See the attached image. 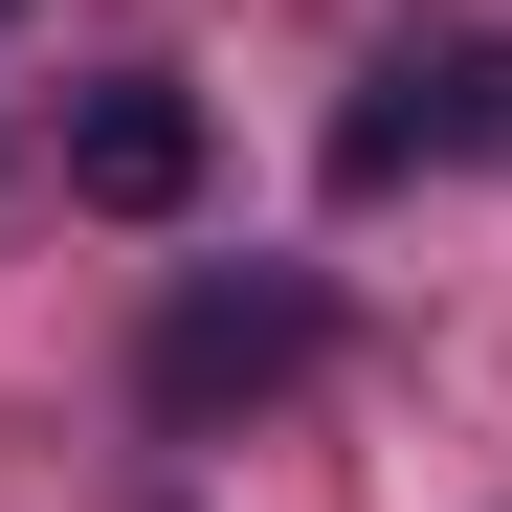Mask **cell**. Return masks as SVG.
<instances>
[{
	"label": "cell",
	"mask_w": 512,
	"mask_h": 512,
	"mask_svg": "<svg viewBox=\"0 0 512 512\" xmlns=\"http://www.w3.org/2000/svg\"><path fill=\"white\" fill-rule=\"evenodd\" d=\"M423 156H512V45H379L334 112V201H401Z\"/></svg>",
	"instance_id": "6da1fadb"
},
{
	"label": "cell",
	"mask_w": 512,
	"mask_h": 512,
	"mask_svg": "<svg viewBox=\"0 0 512 512\" xmlns=\"http://www.w3.org/2000/svg\"><path fill=\"white\" fill-rule=\"evenodd\" d=\"M67 179H90L112 223H179L201 201V90H179V67H112V90L67 112Z\"/></svg>",
	"instance_id": "3957f363"
},
{
	"label": "cell",
	"mask_w": 512,
	"mask_h": 512,
	"mask_svg": "<svg viewBox=\"0 0 512 512\" xmlns=\"http://www.w3.org/2000/svg\"><path fill=\"white\" fill-rule=\"evenodd\" d=\"M312 268H201L179 312H156V401L179 423H223V401H268V379H312Z\"/></svg>",
	"instance_id": "7a4b0ae2"
},
{
	"label": "cell",
	"mask_w": 512,
	"mask_h": 512,
	"mask_svg": "<svg viewBox=\"0 0 512 512\" xmlns=\"http://www.w3.org/2000/svg\"><path fill=\"white\" fill-rule=\"evenodd\" d=\"M0 23H23V0H0Z\"/></svg>",
	"instance_id": "277c9868"
}]
</instances>
